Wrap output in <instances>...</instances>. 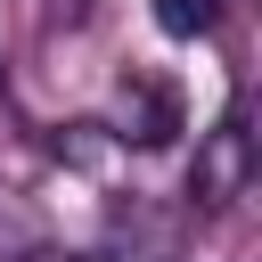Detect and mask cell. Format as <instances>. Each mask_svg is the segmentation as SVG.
<instances>
[{
	"mask_svg": "<svg viewBox=\"0 0 262 262\" xmlns=\"http://www.w3.org/2000/svg\"><path fill=\"white\" fill-rule=\"evenodd\" d=\"M246 188H254V131H246V98H229V106H221V123L196 139L188 196H196L205 213H221V205H237Z\"/></svg>",
	"mask_w": 262,
	"mask_h": 262,
	"instance_id": "obj_1",
	"label": "cell"
},
{
	"mask_svg": "<svg viewBox=\"0 0 262 262\" xmlns=\"http://www.w3.org/2000/svg\"><path fill=\"white\" fill-rule=\"evenodd\" d=\"M172 131H180V98L164 82H147V74L115 82V139L123 147H164Z\"/></svg>",
	"mask_w": 262,
	"mask_h": 262,
	"instance_id": "obj_2",
	"label": "cell"
},
{
	"mask_svg": "<svg viewBox=\"0 0 262 262\" xmlns=\"http://www.w3.org/2000/svg\"><path fill=\"white\" fill-rule=\"evenodd\" d=\"M82 262H180V221L156 213V205H131V213L106 229V246L82 254Z\"/></svg>",
	"mask_w": 262,
	"mask_h": 262,
	"instance_id": "obj_3",
	"label": "cell"
},
{
	"mask_svg": "<svg viewBox=\"0 0 262 262\" xmlns=\"http://www.w3.org/2000/svg\"><path fill=\"white\" fill-rule=\"evenodd\" d=\"M41 246H49L41 205H33V196H16V188H0V262H33Z\"/></svg>",
	"mask_w": 262,
	"mask_h": 262,
	"instance_id": "obj_4",
	"label": "cell"
},
{
	"mask_svg": "<svg viewBox=\"0 0 262 262\" xmlns=\"http://www.w3.org/2000/svg\"><path fill=\"white\" fill-rule=\"evenodd\" d=\"M156 25H164L172 41H196V33L221 25V0H156Z\"/></svg>",
	"mask_w": 262,
	"mask_h": 262,
	"instance_id": "obj_5",
	"label": "cell"
},
{
	"mask_svg": "<svg viewBox=\"0 0 262 262\" xmlns=\"http://www.w3.org/2000/svg\"><path fill=\"white\" fill-rule=\"evenodd\" d=\"M33 262H66V254H57V246H41V254H33Z\"/></svg>",
	"mask_w": 262,
	"mask_h": 262,
	"instance_id": "obj_6",
	"label": "cell"
}]
</instances>
